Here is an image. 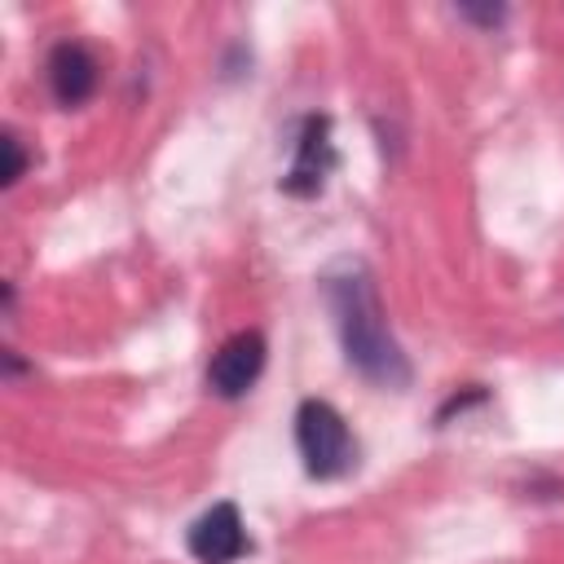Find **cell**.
Here are the masks:
<instances>
[{
	"label": "cell",
	"instance_id": "7a4b0ae2",
	"mask_svg": "<svg viewBox=\"0 0 564 564\" xmlns=\"http://www.w3.org/2000/svg\"><path fill=\"white\" fill-rule=\"evenodd\" d=\"M295 445H300L304 471L317 476V480H335V476H348L357 467V441H352L344 414L330 401H317V397L300 401Z\"/></svg>",
	"mask_w": 564,
	"mask_h": 564
},
{
	"label": "cell",
	"instance_id": "ba28073f",
	"mask_svg": "<svg viewBox=\"0 0 564 564\" xmlns=\"http://www.w3.org/2000/svg\"><path fill=\"white\" fill-rule=\"evenodd\" d=\"M458 13H463V18H476V22H485V26L502 22V9H498V4H494V9H476V4H463Z\"/></svg>",
	"mask_w": 564,
	"mask_h": 564
},
{
	"label": "cell",
	"instance_id": "5b68a950",
	"mask_svg": "<svg viewBox=\"0 0 564 564\" xmlns=\"http://www.w3.org/2000/svg\"><path fill=\"white\" fill-rule=\"evenodd\" d=\"M335 167V145H330V123L322 115H308L304 119V132H300V150H295V163L291 172L282 176V189L286 194H317L326 172Z\"/></svg>",
	"mask_w": 564,
	"mask_h": 564
},
{
	"label": "cell",
	"instance_id": "8992f818",
	"mask_svg": "<svg viewBox=\"0 0 564 564\" xmlns=\"http://www.w3.org/2000/svg\"><path fill=\"white\" fill-rule=\"evenodd\" d=\"M48 88L62 106H79L93 97L97 88V62L84 44L75 40H62L53 53H48Z\"/></svg>",
	"mask_w": 564,
	"mask_h": 564
},
{
	"label": "cell",
	"instance_id": "3957f363",
	"mask_svg": "<svg viewBox=\"0 0 564 564\" xmlns=\"http://www.w3.org/2000/svg\"><path fill=\"white\" fill-rule=\"evenodd\" d=\"M260 370H264V335L260 330H238L216 348V357L207 366V388L216 397L234 401L260 379Z\"/></svg>",
	"mask_w": 564,
	"mask_h": 564
},
{
	"label": "cell",
	"instance_id": "6da1fadb",
	"mask_svg": "<svg viewBox=\"0 0 564 564\" xmlns=\"http://www.w3.org/2000/svg\"><path fill=\"white\" fill-rule=\"evenodd\" d=\"M326 304L335 313V330H339L348 366L379 388H405L410 361H405V352H401V344L383 317L375 278L361 260H339L326 273Z\"/></svg>",
	"mask_w": 564,
	"mask_h": 564
},
{
	"label": "cell",
	"instance_id": "52a82bcc",
	"mask_svg": "<svg viewBox=\"0 0 564 564\" xmlns=\"http://www.w3.org/2000/svg\"><path fill=\"white\" fill-rule=\"evenodd\" d=\"M4 154H9V167H4V185H13L22 172H26V154H22V141L13 132H4Z\"/></svg>",
	"mask_w": 564,
	"mask_h": 564
},
{
	"label": "cell",
	"instance_id": "277c9868",
	"mask_svg": "<svg viewBox=\"0 0 564 564\" xmlns=\"http://www.w3.org/2000/svg\"><path fill=\"white\" fill-rule=\"evenodd\" d=\"M185 546H189V555H194L198 564H234L238 555L251 551L247 529H242V516H238L234 502H216V507H207V511L189 524Z\"/></svg>",
	"mask_w": 564,
	"mask_h": 564
}]
</instances>
